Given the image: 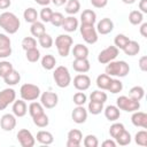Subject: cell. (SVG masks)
Returning a JSON list of instances; mask_svg holds the SVG:
<instances>
[{"label": "cell", "instance_id": "1", "mask_svg": "<svg viewBox=\"0 0 147 147\" xmlns=\"http://www.w3.org/2000/svg\"><path fill=\"white\" fill-rule=\"evenodd\" d=\"M21 25L20 18L10 11H3L0 14V28H2L7 33L14 34L18 31Z\"/></svg>", "mask_w": 147, "mask_h": 147}, {"label": "cell", "instance_id": "2", "mask_svg": "<svg viewBox=\"0 0 147 147\" xmlns=\"http://www.w3.org/2000/svg\"><path fill=\"white\" fill-rule=\"evenodd\" d=\"M106 74L109 76H115V77H125L127 76V74L130 72V67L125 61H111L109 63H107L106 69H105Z\"/></svg>", "mask_w": 147, "mask_h": 147}, {"label": "cell", "instance_id": "3", "mask_svg": "<svg viewBox=\"0 0 147 147\" xmlns=\"http://www.w3.org/2000/svg\"><path fill=\"white\" fill-rule=\"evenodd\" d=\"M53 78L55 80V84L60 88L68 87L70 85V83H71L70 72H69L68 68L64 67V65H59V67L55 68V70L53 72Z\"/></svg>", "mask_w": 147, "mask_h": 147}, {"label": "cell", "instance_id": "4", "mask_svg": "<svg viewBox=\"0 0 147 147\" xmlns=\"http://www.w3.org/2000/svg\"><path fill=\"white\" fill-rule=\"evenodd\" d=\"M55 46L59 55H61L62 57H67L72 46V38L69 34H59L55 39Z\"/></svg>", "mask_w": 147, "mask_h": 147}, {"label": "cell", "instance_id": "5", "mask_svg": "<svg viewBox=\"0 0 147 147\" xmlns=\"http://www.w3.org/2000/svg\"><path fill=\"white\" fill-rule=\"evenodd\" d=\"M116 106L118 107L119 110H124L126 113H133V111L139 110L140 102L131 99L130 96L121 95L116 99Z\"/></svg>", "mask_w": 147, "mask_h": 147}, {"label": "cell", "instance_id": "6", "mask_svg": "<svg viewBox=\"0 0 147 147\" xmlns=\"http://www.w3.org/2000/svg\"><path fill=\"white\" fill-rule=\"evenodd\" d=\"M21 98L24 101H34L40 96V88L34 84H23L20 88Z\"/></svg>", "mask_w": 147, "mask_h": 147}, {"label": "cell", "instance_id": "7", "mask_svg": "<svg viewBox=\"0 0 147 147\" xmlns=\"http://www.w3.org/2000/svg\"><path fill=\"white\" fill-rule=\"evenodd\" d=\"M80 34L84 39L85 42L90 44V45H93L98 41V32H96V29L94 28V25L92 24H80Z\"/></svg>", "mask_w": 147, "mask_h": 147}, {"label": "cell", "instance_id": "8", "mask_svg": "<svg viewBox=\"0 0 147 147\" xmlns=\"http://www.w3.org/2000/svg\"><path fill=\"white\" fill-rule=\"evenodd\" d=\"M119 53V49L116 46H108L107 48L102 49L98 55V61L101 64H107L114 61Z\"/></svg>", "mask_w": 147, "mask_h": 147}, {"label": "cell", "instance_id": "9", "mask_svg": "<svg viewBox=\"0 0 147 147\" xmlns=\"http://www.w3.org/2000/svg\"><path fill=\"white\" fill-rule=\"evenodd\" d=\"M16 99V92L14 88H5L0 92V110L6 109Z\"/></svg>", "mask_w": 147, "mask_h": 147}, {"label": "cell", "instance_id": "10", "mask_svg": "<svg viewBox=\"0 0 147 147\" xmlns=\"http://www.w3.org/2000/svg\"><path fill=\"white\" fill-rule=\"evenodd\" d=\"M57 102H59V96L55 92L46 91L42 94H40V103L44 106V108L52 109V108L56 107Z\"/></svg>", "mask_w": 147, "mask_h": 147}, {"label": "cell", "instance_id": "11", "mask_svg": "<svg viewBox=\"0 0 147 147\" xmlns=\"http://www.w3.org/2000/svg\"><path fill=\"white\" fill-rule=\"evenodd\" d=\"M17 140L22 147H33L36 144V138L26 129H22L17 132Z\"/></svg>", "mask_w": 147, "mask_h": 147}, {"label": "cell", "instance_id": "12", "mask_svg": "<svg viewBox=\"0 0 147 147\" xmlns=\"http://www.w3.org/2000/svg\"><path fill=\"white\" fill-rule=\"evenodd\" d=\"M11 54V41L10 38L5 33H0V59H6Z\"/></svg>", "mask_w": 147, "mask_h": 147}, {"label": "cell", "instance_id": "13", "mask_svg": "<svg viewBox=\"0 0 147 147\" xmlns=\"http://www.w3.org/2000/svg\"><path fill=\"white\" fill-rule=\"evenodd\" d=\"M74 86L78 91H86L91 86V78L85 74H79L74 78Z\"/></svg>", "mask_w": 147, "mask_h": 147}, {"label": "cell", "instance_id": "14", "mask_svg": "<svg viewBox=\"0 0 147 147\" xmlns=\"http://www.w3.org/2000/svg\"><path fill=\"white\" fill-rule=\"evenodd\" d=\"M68 140H67V147H79L80 142L83 140V134L80 130L72 129L68 132Z\"/></svg>", "mask_w": 147, "mask_h": 147}, {"label": "cell", "instance_id": "15", "mask_svg": "<svg viewBox=\"0 0 147 147\" xmlns=\"http://www.w3.org/2000/svg\"><path fill=\"white\" fill-rule=\"evenodd\" d=\"M0 126L3 131H13L16 126V116L14 114H5L0 118Z\"/></svg>", "mask_w": 147, "mask_h": 147}, {"label": "cell", "instance_id": "16", "mask_svg": "<svg viewBox=\"0 0 147 147\" xmlns=\"http://www.w3.org/2000/svg\"><path fill=\"white\" fill-rule=\"evenodd\" d=\"M71 118L77 124L85 123L87 119V109H85L84 106H77L71 113Z\"/></svg>", "mask_w": 147, "mask_h": 147}, {"label": "cell", "instance_id": "17", "mask_svg": "<svg viewBox=\"0 0 147 147\" xmlns=\"http://www.w3.org/2000/svg\"><path fill=\"white\" fill-rule=\"evenodd\" d=\"M95 29H96V32L100 34H108L114 30V22L108 17L101 18V21L98 22V25Z\"/></svg>", "mask_w": 147, "mask_h": 147}, {"label": "cell", "instance_id": "18", "mask_svg": "<svg viewBox=\"0 0 147 147\" xmlns=\"http://www.w3.org/2000/svg\"><path fill=\"white\" fill-rule=\"evenodd\" d=\"M131 122L137 127L147 129V114L144 111H133L131 116Z\"/></svg>", "mask_w": 147, "mask_h": 147}, {"label": "cell", "instance_id": "19", "mask_svg": "<svg viewBox=\"0 0 147 147\" xmlns=\"http://www.w3.org/2000/svg\"><path fill=\"white\" fill-rule=\"evenodd\" d=\"M13 114L16 116V117H23L26 115L28 113V106L25 103V101L23 99L21 100H15L13 102Z\"/></svg>", "mask_w": 147, "mask_h": 147}, {"label": "cell", "instance_id": "20", "mask_svg": "<svg viewBox=\"0 0 147 147\" xmlns=\"http://www.w3.org/2000/svg\"><path fill=\"white\" fill-rule=\"evenodd\" d=\"M72 68L77 72L85 74L90 70L91 64H90V61L87 59H75L72 62Z\"/></svg>", "mask_w": 147, "mask_h": 147}, {"label": "cell", "instance_id": "21", "mask_svg": "<svg viewBox=\"0 0 147 147\" xmlns=\"http://www.w3.org/2000/svg\"><path fill=\"white\" fill-rule=\"evenodd\" d=\"M103 113H105L106 118L108 121H110V122L117 121L119 118V116H121V110L118 109V107L117 106H113V105L107 106L106 108H103Z\"/></svg>", "mask_w": 147, "mask_h": 147}, {"label": "cell", "instance_id": "22", "mask_svg": "<svg viewBox=\"0 0 147 147\" xmlns=\"http://www.w3.org/2000/svg\"><path fill=\"white\" fill-rule=\"evenodd\" d=\"M61 26L67 32H75L78 28V20L75 16L70 15L68 17H64V21H63Z\"/></svg>", "mask_w": 147, "mask_h": 147}, {"label": "cell", "instance_id": "23", "mask_svg": "<svg viewBox=\"0 0 147 147\" xmlns=\"http://www.w3.org/2000/svg\"><path fill=\"white\" fill-rule=\"evenodd\" d=\"M80 22H82V24H92V25H94V23L96 22L95 11L92 10V9L83 10V13L80 14Z\"/></svg>", "mask_w": 147, "mask_h": 147}, {"label": "cell", "instance_id": "24", "mask_svg": "<svg viewBox=\"0 0 147 147\" xmlns=\"http://www.w3.org/2000/svg\"><path fill=\"white\" fill-rule=\"evenodd\" d=\"M37 141L41 145H51L53 144L54 141V137L53 134L49 132V131H45V130H41L37 133V137H36Z\"/></svg>", "mask_w": 147, "mask_h": 147}, {"label": "cell", "instance_id": "25", "mask_svg": "<svg viewBox=\"0 0 147 147\" xmlns=\"http://www.w3.org/2000/svg\"><path fill=\"white\" fill-rule=\"evenodd\" d=\"M72 55L75 59H87L88 48L83 44H77L72 48Z\"/></svg>", "mask_w": 147, "mask_h": 147}, {"label": "cell", "instance_id": "26", "mask_svg": "<svg viewBox=\"0 0 147 147\" xmlns=\"http://www.w3.org/2000/svg\"><path fill=\"white\" fill-rule=\"evenodd\" d=\"M122 51H123L126 55H129V56H134V55H137V54L140 52V45H139V42L136 41V40H130L129 44H127Z\"/></svg>", "mask_w": 147, "mask_h": 147}, {"label": "cell", "instance_id": "27", "mask_svg": "<svg viewBox=\"0 0 147 147\" xmlns=\"http://www.w3.org/2000/svg\"><path fill=\"white\" fill-rule=\"evenodd\" d=\"M30 32L33 37H37L39 38L41 34H44L46 32V28H45V24L42 22H39V21H36L34 23L31 24V28H30Z\"/></svg>", "mask_w": 147, "mask_h": 147}, {"label": "cell", "instance_id": "28", "mask_svg": "<svg viewBox=\"0 0 147 147\" xmlns=\"http://www.w3.org/2000/svg\"><path fill=\"white\" fill-rule=\"evenodd\" d=\"M111 79H113L111 76H109L107 74H101L96 77V86L100 90H108Z\"/></svg>", "mask_w": 147, "mask_h": 147}, {"label": "cell", "instance_id": "29", "mask_svg": "<svg viewBox=\"0 0 147 147\" xmlns=\"http://www.w3.org/2000/svg\"><path fill=\"white\" fill-rule=\"evenodd\" d=\"M38 16H39V14H38V11H37L33 7L26 8V9L24 10V13H23V17H24L25 22L31 23V24L34 23L36 21H38Z\"/></svg>", "mask_w": 147, "mask_h": 147}, {"label": "cell", "instance_id": "30", "mask_svg": "<svg viewBox=\"0 0 147 147\" xmlns=\"http://www.w3.org/2000/svg\"><path fill=\"white\" fill-rule=\"evenodd\" d=\"M56 64V59L52 54H46L41 59V67L46 70H52L55 68Z\"/></svg>", "mask_w": 147, "mask_h": 147}, {"label": "cell", "instance_id": "31", "mask_svg": "<svg viewBox=\"0 0 147 147\" xmlns=\"http://www.w3.org/2000/svg\"><path fill=\"white\" fill-rule=\"evenodd\" d=\"M3 80H5V83H6L7 85L14 86V85H16V84L20 83V80H21V75L18 74V71H16V70L14 69V70H13L11 72H9L6 77H3Z\"/></svg>", "mask_w": 147, "mask_h": 147}, {"label": "cell", "instance_id": "32", "mask_svg": "<svg viewBox=\"0 0 147 147\" xmlns=\"http://www.w3.org/2000/svg\"><path fill=\"white\" fill-rule=\"evenodd\" d=\"M80 9V2L78 0H68L65 2V13L69 15H75Z\"/></svg>", "mask_w": 147, "mask_h": 147}, {"label": "cell", "instance_id": "33", "mask_svg": "<svg viewBox=\"0 0 147 147\" xmlns=\"http://www.w3.org/2000/svg\"><path fill=\"white\" fill-rule=\"evenodd\" d=\"M145 95V90L142 86H133L129 91V96L136 101H140Z\"/></svg>", "mask_w": 147, "mask_h": 147}, {"label": "cell", "instance_id": "34", "mask_svg": "<svg viewBox=\"0 0 147 147\" xmlns=\"http://www.w3.org/2000/svg\"><path fill=\"white\" fill-rule=\"evenodd\" d=\"M44 106L40 103V102H31L29 105V114L31 117H36L38 115H41L44 114Z\"/></svg>", "mask_w": 147, "mask_h": 147}, {"label": "cell", "instance_id": "35", "mask_svg": "<svg viewBox=\"0 0 147 147\" xmlns=\"http://www.w3.org/2000/svg\"><path fill=\"white\" fill-rule=\"evenodd\" d=\"M90 100L94 101V102L105 103L107 101V94H106V92H103V90H95V91H93L91 93Z\"/></svg>", "mask_w": 147, "mask_h": 147}, {"label": "cell", "instance_id": "36", "mask_svg": "<svg viewBox=\"0 0 147 147\" xmlns=\"http://www.w3.org/2000/svg\"><path fill=\"white\" fill-rule=\"evenodd\" d=\"M144 21V14L140 10H132L129 14V22L132 25H138L141 24Z\"/></svg>", "mask_w": 147, "mask_h": 147}, {"label": "cell", "instance_id": "37", "mask_svg": "<svg viewBox=\"0 0 147 147\" xmlns=\"http://www.w3.org/2000/svg\"><path fill=\"white\" fill-rule=\"evenodd\" d=\"M115 141L119 146H126V145H129L131 142V134H130V132H127L126 130H124L119 136H117L115 138Z\"/></svg>", "mask_w": 147, "mask_h": 147}, {"label": "cell", "instance_id": "38", "mask_svg": "<svg viewBox=\"0 0 147 147\" xmlns=\"http://www.w3.org/2000/svg\"><path fill=\"white\" fill-rule=\"evenodd\" d=\"M129 41H130V38L126 37V36L123 34V33H118V34L115 37V39H114V44H115V46H116L118 49H123V48L129 44Z\"/></svg>", "mask_w": 147, "mask_h": 147}, {"label": "cell", "instance_id": "39", "mask_svg": "<svg viewBox=\"0 0 147 147\" xmlns=\"http://www.w3.org/2000/svg\"><path fill=\"white\" fill-rule=\"evenodd\" d=\"M32 119H33L34 125L38 126V127H46V126L49 124L48 116H47L45 113L41 114V115H38V116H36V117H32Z\"/></svg>", "mask_w": 147, "mask_h": 147}, {"label": "cell", "instance_id": "40", "mask_svg": "<svg viewBox=\"0 0 147 147\" xmlns=\"http://www.w3.org/2000/svg\"><path fill=\"white\" fill-rule=\"evenodd\" d=\"M122 90H123V83L117 78H113L107 91H109L113 94H116V93H119Z\"/></svg>", "mask_w": 147, "mask_h": 147}, {"label": "cell", "instance_id": "41", "mask_svg": "<svg viewBox=\"0 0 147 147\" xmlns=\"http://www.w3.org/2000/svg\"><path fill=\"white\" fill-rule=\"evenodd\" d=\"M124 130H125V127H124V125H123L122 123H114V124H111L110 127H109V134H110V137H111L113 139H115V138H116L117 136H119Z\"/></svg>", "mask_w": 147, "mask_h": 147}, {"label": "cell", "instance_id": "42", "mask_svg": "<svg viewBox=\"0 0 147 147\" xmlns=\"http://www.w3.org/2000/svg\"><path fill=\"white\" fill-rule=\"evenodd\" d=\"M38 41H39V45L42 48H51L53 46V38L46 32L38 38Z\"/></svg>", "mask_w": 147, "mask_h": 147}, {"label": "cell", "instance_id": "43", "mask_svg": "<svg viewBox=\"0 0 147 147\" xmlns=\"http://www.w3.org/2000/svg\"><path fill=\"white\" fill-rule=\"evenodd\" d=\"M25 57L29 62L34 63L40 59V52H39V49H37V47L28 49V51H25Z\"/></svg>", "mask_w": 147, "mask_h": 147}, {"label": "cell", "instance_id": "44", "mask_svg": "<svg viewBox=\"0 0 147 147\" xmlns=\"http://www.w3.org/2000/svg\"><path fill=\"white\" fill-rule=\"evenodd\" d=\"M87 110H88V113L92 114V115H99V114H101V111L103 110V103L90 101L88 107H87Z\"/></svg>", "mask_w": 147, "mask_h": 147}, {"label": "cell", "instance_id": "45", "mask_svg": "<svg viewBox=\"0 0 147 147\" xmlns=\"http://www.w3.org/2000/svg\"><path fill=\"white\" fill-rule=\"evenodd\" d=\"M14 70L13 64L9 61H0V77H6L9 72Z\"/></svg>", "mask_w": 147, "mask_h": 147}, {"label": "cell", "instance_id": "46", "mask_svg": "<svg viewBox=\"0 0 147 147\" xmlns=\"http://www.w3.org/2000/svg\"><path fill=\"white\" fill-rule=\"evenodd\" d=\"M134 141L137 145L140 146H147V131L146 130H141L138 131L134 136Z\"/></svg>", "mask_w": 147, "mask_h": 147}, {"label": "cell", "instance_id": "47", "mask_svg": "<svg viewBox=\"0 0 147 147\" xmlns=\"http://www.w3.org/2000/svg\"><path fill=\"white\" fill-rule=\"evenodd\" d=\"M37 47V40L33 37H25L22 40V48L24 51L31 49V48H36Z\"/></svg>", "mask_w": 147, "mask_h": 147}, {"label": "cell", "instance_id": "48", "mask_svg": "<svg viewBox=\"0 0 147 147\" xmlns=\"http://www.w3.org/2000/svg\"><path fill=\"white\" fill-rule=\"evenodd\" d=\"M83 144L85 147H98L99 146V140L94 134H87L84 140Z\"/></svg>", "mask_w": 147, "mask_h": 147}, {"label": "cell", "instance_id": "49", "mask_svg": "<svg viewBox=\"0 0 147 147\" xmlns=\"http://www.w3.org/2000/svg\"><path fill=\"white\" fill-rule=\"evenodd\" d=\"M63 21H64V16H63V14H61V13H59V11H55V13L53 11V15H52L49 22H51L54 26H56V28L61 26L62 23H63Z\"/></svg>", "mask_w": 147, "mask_h": 147}, {"label": "cell", "instance_id": "50", "mask_svg": "<svg viewBox=\"0 0 147 147\" xmlns=\"http://www.w3.org/2000/svg\"><path fill=\"white\" fill-rule=\"evenodd\" d=\"M86 100H87V96H86V94L83 91L75 93L74 94V98H72V101H74V103L76 106H84V103L86 102Z\"/></svg>", "mask_w": 147, "mask_h": 147}, {"label": "cell", "instance_id": "51", "mask_svg": "<svg viewBox=\"0 0 147 147\" xmlns=\"http://www.w3.org/2000/svg\"><path fill=\"white\" fill-rule=\"evenodd\" d=\"M52 15H53V10H52L49 7H47V6L44 7V8L40 10V14H39V16H40L42 23H48V22L51 21Z\"/></svg>", "mask_w": 147, "mask_h": 147}, {"label": "cell", "instance_id": "52", "mask_svg": "<svg viewBox=\"0 0 147 147\" xmlns=\"http://www.w3.org/2000/svg\"><path fill=\"white\" fill-rule=\"evenodd\" d=\"M91 3L95 8H103L107 6L108 0H91Z\"/></svg>", "mask_w": 147, "mask_h": 147}, {"label": "cell", "instance_id": "53", "mask_svg": "<svg viewBox=\"0 0 147 147\" xmlns=\"http://www.w3.org/2000/svg\"><path fill=\"white\" fill-rule=\"evenodd\" d=\"M139 68L141 71H146L147 70V56H141L139 59Z\"/></svg>", "mask_w": 147, "mask_h": 147}, {"label": "cell", "instance_id": "54", "mask_svg": "<svg viewBox=\"0 0 147 147\" xmlns=\"http://www.w3.org/2000/svg\"><path fill=\"white\" fill-rule=\"evenodd\" d=\"M139 9L142 14L147 13V0H140L139 1Z\"/></svg>", "mask_w": 147, "mask_h": 147}, {"label": "cell", "instance_id": "55", "mask_svg": "<svg viewBox=\"0 0 147 147\" xmlns=\"http://www.w3.org/2000/svg\"><path fill=\"white\" fill-rule=\"evenodd\" d=\"M116 141L115 140H113V139H107V140H105L103 142H102V146L103 147H116Z\"/></svg>", "mask_w": 147, "mask_h": 147}, {"label": "cell", "instance_id": "56", "mask_svg": "<svg viewBox=\"0 0 147 147\" xmlns=\"http://www.w3.org/2000/svg\"><path fill=\"white\" fill-rule=\"evenodd\" d=\"M11 5L10 0H0V9H7Z\"/></svg>", "mask_w": 147, "mask_h": 147}, {"label": "cell", "instance_id": "57", "mask_svg": "<svg viewBox=\"0 0 147 147\" xmlns=\"http://www.w3.org/2000/svg\"><path fill=\"white\" fill-rule=\"evenodd\" d=\"M140 34L144 38H147V23H142L140 26Z\"/></svg>", "mask_w": 147, "mask_h": 147}, {"label": "cell", "instance_id": "58", "mask_svg": "<svg viewBox=\"0 0 147 147\" xmlns=\"http://www.w3.org/2000/svg\"><path fill=\"white\" fill-rule=\"evenodd\" d=\"M68 0H51V2H53L56 7H60V6H63Z\"/></svg>", "mask_w": 147, "mask_h": 147}, {"label": "cell", "instance_id": "59", "mask_svg": "<svg viewBox=\"0 0 147 147\" xmlns=\"http://www.w3.org/2000/svg\"><path fill=\"white\" fill-rule=\"evenodd\" d=\"M36 2L38 3V5H40V6H48L49 5V2H51V0H36Z\"/></svg>", "mask_w": 147, "mask_h": 147}, {"label": "cell", "instance_id": "60", "mask_svg": "<svg viewBox=\"0 0 147 147\" xmlns=\"http://www.w3.org/2000/svg\"><path fill=\"white\" fill-rule=\"evenodd\" d=\"M124 3H126V5H132V3H134L136 2V0H122Z\"/></svg>", "mask_w": 147, "mask_h": 147}]
</instances>
